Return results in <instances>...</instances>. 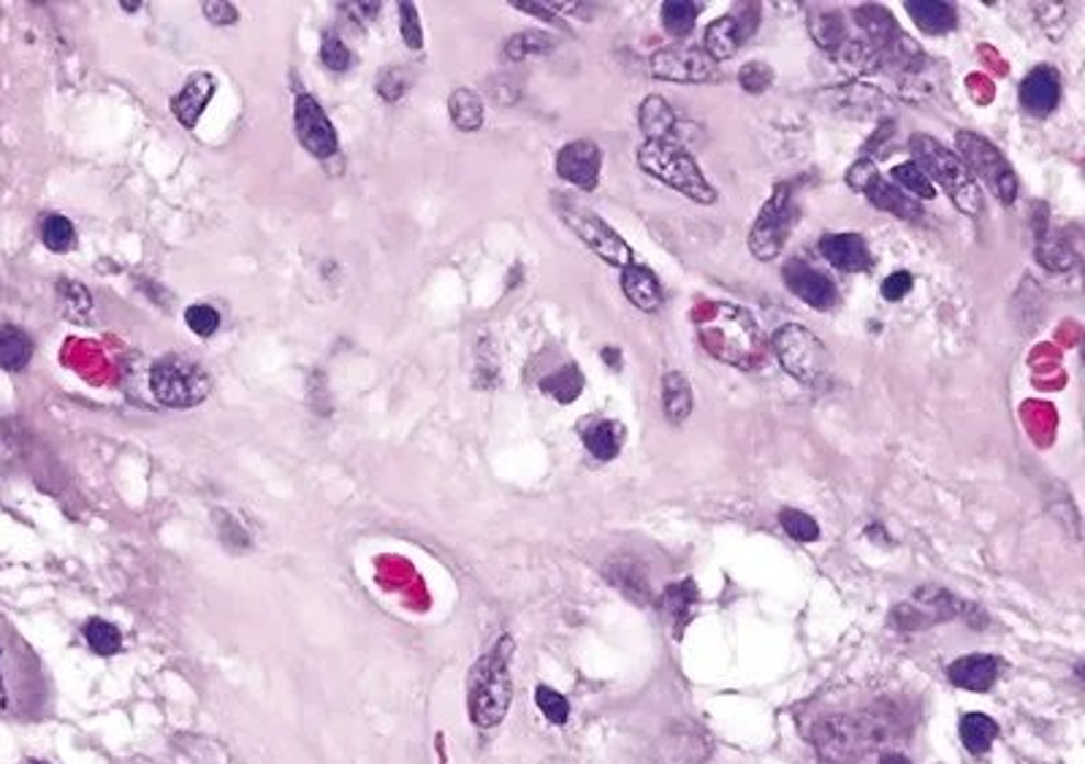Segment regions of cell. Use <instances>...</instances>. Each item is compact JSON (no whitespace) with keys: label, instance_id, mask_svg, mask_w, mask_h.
<instances>
[{"label":"cell","instance_id":"cell-21","mask_svg":"<svg viewBox=\"0 0 1085 764\" xmlns=\"http://www.w3.org/2000/svg\"><path fill=\"white\" fill-rule=\"evenodd\" d=\"M852 20H855L860 31L869 36V44L874 46V49H880L882 60H885V52L891 49V46L896 44L898 38H902V31H898L896 16H893L891 11H887L885 5H880V3L860 5V9L852 11Z\"/></svg>","mask_w":1085,"mask_h":764},{"label":"cell","instance_id":"cell-50","mask_svg":"<svg viewBox=\"0 0 1085 764\" xmlns=\"http://www.w3.org/2000/svg\"><path fill=\"white\" fill-rule=\"evenodd\" d=\"M911 285H915V280H911L909 271H896V274L885 277V282H882V299L902 301L911 291Z\"/></svg>","mask_w":1085,"mask_h":764},{"label":"cell","instance_id":"cell-32","mask_svg":"<svg viewBox=\"0 0 1085 764\" xmlns=\"http://www.w3.org/2000/svg\"><path fill=\"white\" fill-rule=\"evenodd\" d=\"M998 738V727L991 716L985 714H969L961 721V743L966 745L972 754H985Z\"/></svg>","mask_w":1085,"mask_h":764},{"label":"cell","instance_id":"cell-45","mask_svg":"<svg viewBox=\"0 0 1085 764\" xmlns=\"http://www.w3.org/2000/svg\"><path fill=\"white\" fill-rule=\"evenodd\" d=\"M738 85L743 87V92L749 96H763L765 90L773 85V71L769 63L752 60L738 71Z\"/></svg>","mask_w":1085,"mask_h":764},{"label":"cell","instance_id":"cell-53","mask_svg":"<svg viewBox=\"0 0 1085 764\" xmlns=\"http://www.w3.org/2000/svg\"><path fill=\"white\" fill-rule=\"evenodd\" d=\"M880 764H911V762H909V756L898 754V751H891V754L882 756Z\"/></svg>","mask_w":1085,"mask_h":764},{"label":"cell","instance_id":"cell-46","mask_svg":"<svg viewBox=\"0 0 1085 764\" xmlns=\"http://www.w3.org/2000/svg\"><path fill=\"white\" fill-rule=\"evenodd\" d=\"M60 296L63 306H66V315L79 321V317H88L92 310V301L88 288L79 285V282H60Z\"/></svg>","mask_w":1085,"mask_h":764},{"label":"cell","instance_id":"cell-44","mask_svg":"<svg viewBox=\"0 0 1085 764\" xmlns=\"http://www.w3.org/2000/svg\"><path fill=\"white\" fill-rule=\"evenodd\" d=\"M535 703H538L542 716H546V719L551 723H557V727L568 723L570 703L559 692H553V688H548V686H538V692H535Z\"/></svg>","mask_w":1085,"mask_h":764},{"label":"cell","instance_id":"cell-27","mask_svg":"<svg viewBox=\"0 0 1085 764\" xmlns=\"http://www.w3.org/2000/svg\"><path fill=\"white\" fill-rule=\"evenodd\" d=\"M33 358V339L16 326H0V369L22 372Z\"/></svg>","mask_w":1085,"mask_h":764},{"label":"cell","instance_id":"cell-17","mask_svg":"<svg viewBox=\"0 0 1085 764\" xmlns=\"http://www.w3.org/2000/svg\"><path fill=\"white\" fill-rule=\"evenodd\" d=\"M1061 101V77L1053 66L1031 68L1029 77L1020 82V106L1034 117L1053 112Z\"/></svg>","mask_w":1085,"mask_h":764},{"label":"cell","instance_id":"cell-29","mask_svg":"<svg viewBox=\"0 0 1085 764\" xmlns=\"http://www.w3.org/2000/svg\"><path fill=\"white\" fill-rule=\"evenodd\" d=\"M662 407L671 424H684L692 415V387L681 372H668L662 378Z\"/></svg>","mask_w":1085,"mask_h":764},{"label":"cell","instance_id":"cell-4","mask_svg":"<svg viewBox=\"0 0 1085 764\" xmlns=\"http://www.w3.org/2000/svg\"><path fill=\"white\" fill-rule=\"evenodd\" d=\"M638 166L651 177L660 179L668 188L679 190L695 204H717L719 193L708 184L703 177L701 166L695 164L690 153L681 144H662V142H646L638 149Z\"/></svg>","mask_w":1085,"mask_h":764},{"label":"cell","instance_id":"cell-5","mask_svg":"<svg viewBox=\"0 0 1085 764\" xmlns=\"http://www.w3.org/2000/svg\"><path fill=\"white\" fill-rule=\"evenodd\" d=\"M955 149L961 164L966 166L969 173L983 179L985 188L1002 201L1004 206H1013L1018 201V177L1009 160L1004 158L1002 149L991 144L988 138L972 131L955 133Z\"/></svg>","mask_w":1085,"mask_h":764},{"label":"cell","instance_id":"cell-42","mask_svg":"<svg viewBox=\"0 0 1085 764\" xmlns=\"http://www.w3.org/2000/svg\"><path fill=\"white\" fill-rule=\"evenodd\" d=\"M779 524H782V529L787 531V535L793 537L795 542H814V540H819L817 520H814L812 515L801 513V509H793V507L782 509V513H779Z\"/></svg>","mask_w":1085,"mask_h":764},{"label":"cell","instance_id":"cell-2","mask_svg":"<svg viewBox=\"0 0 1085 764\" xmlns=\"http://www.w3.org/2000/svg\"><path fill=\"white\" fill-rule=\"evenodd\" d=\"M701 345L730 367L754 369L763 363V339L752 315L741 306L714 304L701 326Z\"/></svg>","mask_w":1085,"mask_h":764},{"label":"cell","instance_id":"cell-49","mask_svg":"<svg viewBox=\"0 0 1085 764\" xmlns=\"http://www.w3.org/2000/svg\"><path fill=\"white\" fill-rule=\"evenodd\" d=\"M407 77L402 68H389V71L380 74L378 79V96L385 98V101H396L407 92Z\"/></svg>","mask_w":1085,"mask_h":764},{"label":"cell","instance_id":"cell-23","mask_svg":"<svg viewBox=\"0 0 1085 764\" xmlns=\"http://www.w3.org/2000/svg\"><path fill=\"white\" fill-rule=\"evenodd\" d=\"M622 291L630 299V304L638 306L640 312H657L662 306V285L657 274L646 266H625L622 269Z\"/></svg>","mask_w":1085,"mask_h":764},{"label":"cell","instance_id":"cell-37","mask_svg":"<svg viewBox=\"0 0 1085 764\" xmlns=\"http://www.w3.org/2000/svg\"><path fill=\"white\" fill-rule=\"evenodd\" d=\"M448 112H451L454 125L465 133L478 131L483 125V103L472 90H456L448 101Z\"/></svg>","mask_w":1085,"mask_h":764},{"label":"cell","instance_id":"cell-51","mask_svg":"<svg viewBox=\"0 0 1085 764\" xmlns=\"http://www.w3.org/2000/svg\"><path fill=\"white\" fill-rule=\"evenodd\" d=\"M204 16L206 20L212 22V25H217V27H226L231 25V22H236V9L231 3H223V0H210V3H204Z\"/></svg>","mask_w":1085,"mask_h":764},{"label":"cell","instance_id":"cell-36","mask_svg":"<svg viewBox=\"0 0 1085 764\" xmlns=\"http://www.w3.org/2000/svg\"><path fill=\"white\" fill-rule=\"evenodd\" d=\"M85 640H88L90 651L96 653V656L109 659V656H118V653L123 651V634H120V629L114 627V623L103 621V618H90V621L85 623Z\"/></svg>","mask_w":1085,"mask_h":764},{"label":"cell","instance_id":"cell-47","mask_svg":"<svg viewBox=\"0 0 1085 764\" xmlns=\"http://www.w3.org/2000/svg\"><path fill=\"white\" fill-rule=\"evenodd\" d=\"M400 31L405 44L413 52H418L424 46V33H421V20L418 11H415V3H400Z\"/></svg>","mask_w":1085,"mask_h":764},{"label":"cell","instance_id":"cell-35","mask_svg":"<svg viewBox=\"0 0 1085 764\" xmlns=\"http://www.w3.org/2000/svg\"><path fill=\"white\" fill-rule=\"evenodd\" d=\"M703 3H692V0H668L662 3V25L673 38L690 36L695 27L697 16H701Z\"/></svg>","mask_w":1085,"mask_h":764},{"label":"cell","instance_id":"cell-9","mask_svg":"<svg viewBox=\"0 0 1085 764\" xmlns=\"http://www.w3.org/2000/svg\"><path fill=\"white\" fill-rule=\"evenodd\" d=\"M798 220V204L793 199V184H776L771 199L758 212L752 231H749V250L758 260H773L782 252L790 231Z\"/></svg>","mask_w":1085,"mask_h":764},{"label":"cell","instance_id":"cell-34","mask_svg":"<svg viewBox=\"0 0 1085 764\" xmlns=\"http://www.w3.org/2000/svg\"><path fill=\"white\" fill-rule=\"evenodd\" d=\"M809 33L823 49L836 52L847 42L844 16H841L839 11H817V14H812L809 20Z\"/></svg>","mask_w":1085,"mask_h":764},{"label":"cell","instance_id":"cell-28","mask_svg":"<svg viewBox=\"0 0 1085 764\" xmlns=\"http://www.w3.org/2000/svg\"><path fill=\"white\" fill-rule=\"evenodd\" d=\"M695 602H697V586L692 581H681L676 586H668L665 592H662L660 607L662 613H665V618H671L673 621V632H681V629L690 623L692 610H695Z\"/></svg>","mask_w":1085,"mask_h":764},{"label":"cell","instance_id":"cell-6","mask_svg":"<svg viewBox=\"0 0 1085 764\" xmlns=\"http://www.w3.org/2000/svg\"><path fill=\"white\" fill-rule=\"evenodd\" d=\"M38 697V662L0 627V714L25 716Z\"/></svg>","mask_w":1085,"mask_h":764},{"label":"cell","instance_id":"cell-8","mask_svg":"<svg viewBox=\"0 0 1085 764\" xmlns=\"http://www.w3.org/2000/svg\"><path fill=\"white\" fill-rule=\"evenodd\" d=\"M149 387L166 407L188 409L210 396V374L182 356H164L149 369Z\"/></svg>","mask_w":1085,"mask_h":764},{"label":"cell","instance_id":"cell-7","mask_svg":"<svg viewBox=\"0 0 1085 764\" xmlns=\"http://www.w3.org/2000/svg\"><path fill=\"white\" fill-rule=\"evenodd\" d=\"M771 341L779 363L790 378L804 382V385H817V382L828 380V347L814 337L809 328L798 326V323H787V326H779L773 332Z\"/></svg>","mask_w":1085,"mask_h":764},{"label":"cell","instance_id":"cell-18","mask_svg":"<svg viewBox=\"0 0 1085 764\" xmlns=\"http://www.w3.org/2000/svg\"><path fill=\"white\" fill-rule=\"evenodd\" d=\"M819 252L828 260L834 269L860 274V271H871L874 258H871L869 245L860 234H828L819 239Z\"/></svg>","mask_w":1085,"mask_h":764},{"label":"cell","instance_id":"cell-30","mask_svg":"<svg viewBox=\"0 0 1085 764\" xmlns=\"http://www.w3.org/2000/svg\"><path fill=\"white\" fill-rule=\"evenodd\" d=\"M584 445L594 459H616L622 450V428L614 420H597V424H592L584 431Z\"/></svg>","mask_w":1085,"mask_h":764},{"label":"cell","instance_id":"cell-38","mask_svg":"<svg viewBox=\"0 0 1085 764\" xmlns=\"http://www.w3.org/2000/svg\"><path fill=\"white\" fill-rule=\"evenodd\" d=\"M836 57H839L841 66L850 68V71L855 74H874L882 68L880 49H874L869 42H850V38H847V42L836 49Z\"/></svg>","mask_w":1085,"mask_h":764},{"label":"cell","instance_id":"cell-14","mask_svg":"<svg viewBox=\"0 0 1085 764\" xmlns=\"http://www.w3.org/2000/svg\"><path fill=\"white\" fill-rule=\"evenodd\" d=\"M782 280L795 299H801L806 306H812L817 312L830 310L839 301L834 280L806 263V260H787L782 266Z\"/></svg>","mask_w":1085,"mask_h":764},{"label":"cell","instance_id":"cell-48","mask_svg":"<svg viewBox=\"0 0 1085 764\" xmlns=\"http://www.w3.org/2000/svg\"><path fill=\"white\" fill-rule=\"evenodd\" d=\"M321 60L328 71H348L350 66V49L339 38L326 36L321 46Z\"/></svg>","mask_w":1085,"mask_h":764},{"label":"cell","instance_id":"cell-19","mask_svg":"<svg viewBox=\"0 0 1085 764\" xmlns=\"http://www.w3.org/2000/svg\"><path fill=\"white\" fill-rule=\"evenodd\" d=\"M1042 217L1034 220L1037 231V260L1050 271H1066L1077 263V245L1066 234H1050L1048 206L1042 204Z\"/></svg>","mask_w":1085,"mask_h":764},{"label":"cell","instance_id":"cell-52","mask_svg":"<svg viewBox=\"0 0 1085 764\" xmlns=\"http://www.w3.org/2000/svg\"><path fill=\"white\" fill-rule=\"evenodd\" d=\"M603 361L611 363V367H614V369H619L622 367V352L616 350V347H605V350H603Z\"/></svg>","mask_w":1085,"mask_h":764},{"label":"cell","instance_id":"cell-26","mask_svg":"<svg viewBox=\"0 0 1085 764\" xmlns=\"http://www.w3.org/2000/svg\"><path fill=\"white\" fill-rule=\"evenodd\" d=\"M743 42L741 25H738L736 14H725L719 20H714L712 25L706 27V36H703V46H706V55L712 57L714 63L719 60H730L738 52V46Z\"/></svg>","mask_w":1085,"mask_h":764},{"label":"cell","instance_id":"cell-24","mask_svg":"<svg viewBox=\"0 0 1085 764\" xmlns=\"http://www.w3.org/2000/svg\"><path fill=\"white\" fill-rule=\"evenodd\" d=\"M212 96H215V79H212L210 74H199V77L190 79V82L177 92V98L171 101V112L177 114L180 125L193 127L201 120V114H204L206 103L212 101Z\"/></svg>","mask_w":1085,"mask_h":764},{"label":"cell","instance_id":"cell-39","mask_svg":"<svg viewBox=\"0 0 1085 764\" xmlns=\"http://www.w3.org/2000/svg\"><path fill=\"white\" fill-rule=\"evenodd\" d=\"M891 177L896 179V182H893V184H898V188H902L904 193H909L911 199H922V201L937 199V188H933V182L926 177V173L917 169V166L911 164V160H909V164L893 166Z\"/></svg>","mask_w":1085,"mask_h":764},{"label":"cell","instance_id":"cell-1","mask_svg":"<svg viewBox=\"0 0 1085 764\" xmlns=\"http://www.w3.org/2000/svg\"><path fill=\"white\" fill-rule=\"evenodd\" d=\"M513 640L502 637L497 645L476 662L467 675V710L476 727L492 729L505 719L513 697L511 681Z\"/></svg>","mask_w":1085,"mask_h":764},{"label":"cell","instance_id":"cell-43","mask_svg":"<svg viewBox=\"0 0 1085 764\" xmlns=\"http://www.w3.org/2000/svg\"><path fill=\"white\" fill-rule=\"evenodd\" d=\"M184 323H188L190 332H193L195 337L206 339V337H212L217 328H221V315H217L215 306L193 304V306H188V312H184Z\"/></svg>","mask_w":1085,"mask_h":764},{"label":"cell","instance_id":"cell-11","mask_svg":"<svg viewBox=\"0 0 1085 764\" xmlns=\"http://www.w3.org/2000/svg\"><path fill=\"white\" fill-rule=\"evenodd\" d=\"M847 184H850L852 190H858V193H863L865 199L882 212H891L902 220H917L922 214L920 201H915L909 193H904L898 184L887 182L885 177H880L874 160L869 158H860L850 166V171H847Z\"/></svg>","mask_w":1085,"mask_h":764},{"label":"cell","instance_id":"cell-25","mask_svg":"<svg viewBox=\"0 0 1085 764\" xmlns=\"http://www.w3.org/2000/svg\"><path fill=\"white\" fill-rule=\"evenodd\" d=\"M904 5L911 22L928 36H944V33L955 31L958 11L952 3H944V0H906Z\"/></svg>","mask_w":1085,"mask_h":764},{"label":"cell","instance_id":"cell-31","mask_svg":"<svg viewBox=\"0 0 1085 764\" xmlns=\"http://www.w3.org/2000/svg\"><path fill=\"white\" fill-rule=\"evenodd\" d=\"M540 391L548 393L551 398H557L559 404H573L575 398L581 396V391H584V374H581V369L575 367V363H570V367L542 378Z\"/></svg>","mask_w":1085,"mask_h":764},{"label":"cell","instance_id":"cell-3","mask_svg":"<svg viewBox=\"0 0 1085 764\" xmlns=\"http://www.w3.org/2000/svg\"><path fill=\"white\" fill-rule=\"evenodd\" d=\"M909 153L915 155L911 164L926 173L931 182L942 184V190L950 195V201L958 210L969 214V217H977L983 212V193H980L977 179L969 173L966 166L961 164V158L952 149L939 144L928 133H915L909 138Z\"/></svg>","mask_w":1085,"mask_h":764},{"label":"cell","instance_id":"cell-41","mask_svg":"<svg viewBox=\"0 0 1085 764\" xmlns=\"http://www.w3.org/2000/svg\"><path fill=\"white\" fill-rule=\"evenodd\" d=\"M42 239L52 252L71 250L74 239H77L71 220L63 217V214H49L42 223Z\"/></svg>","mask_w":1085,"mask_h":764},{"label":"cell","instance_id":"cell-13","mask_svg":"<svg viewBox=\"0 0 1085 764\" xmlns=\"http://www.w3.org/2000/svg\"><path fill=\"white\" fill-rule=\"evenodd\" d=\"M293 125H297V136L302 147L315 158L326 160L334 158L339 149L337 131H334L332 120L326 117L321 106L310 96H299L297 106H293Z\"/></svg>","mask_w":1085,"mask_h":764},{"label":"cell","instance_id":"cell-22","mask_svg":"<svg viewBox=\"0 0 1085 764\" xmlns=\"http://www.w3.org/2000/svg\"><path fill=\"white\" fill-rule=\"evenodd\" d=\"M948 678L966 692H988L998 678V662L988 653H969L950 664Z\"/></svg>","mask_w":1085,"mask_h":764},{"label":"cell","instance_id":"cell-12","mask_svg":"<svg viewBox=\"0 0 1085 764\" xmlns=\"http://www.w3.org/2000/svg\"><path fill=\"white\" fill-rule=\"evenodd\" d=\"M651 77L662 82H712L717 79V63L697 46H665L649 63Z\"/></svg>","mask_w":1085,"mask_h":764},{"label":"cell","instance_id":"cell-16","mask_svg":"<svg viewBox=\"0 0 1085 764\" xmlns=\"http://www.w3.org/2000/svg\"><path fill=\"white\" fill-rule=\"evenodd\" d=\"M600 166H603V153L589 138L564 144L557 153V173L564 182L575 184L581 190H594L600 179Z\"/></svg>","mask_w":1085,"mask_h":764},{"label":"cell","instance_id":"cell-20","mask_svg":"<svg viewBox=\"0 0 1085 764\" xmlns=\"http://www.w3.org/2000/svg\"><path fill=\"white\" fill-rule=\"evenodd\" d=\"M640 131L646 133V142L681 144L679 142V117L671 103L660 96H649L638 109Z\"/></svg>","mask_w":1085,"mask_h":764},{"label":"cell","instance_id":"cell-40","mask_svg":"<svg viewBox=\"0 0 1085 764\" xmlns=\"http://www.w3.org/2000/svg\"><path fill=\"white\" fill-rule=\"evenodd\" d=\"M551 49H553V38L548 36V33L527 31L507 38L505 57L507 60H524V57H533V55H548Z\"/></svg>","mask_w":1085,"mask_h":764},{"label":"cell","instance_id":"cell-15","mask_svg":"<svg viewBox=\"0 0 1085 764\" xmlns=\"http://www.w3.org/2000/svg\"><path fill=\"white\" fill-rule=\"evenodd\" d=\"M958 616V602L952 599L942 588H920L915 594V602L909 605H898L893 610V623L898 629H922L928 623L944 621V618Z\"/></svg>","mask_w":1085,"mask_h":764},{"label":"cell","instance_id":"cell-54","mask_svg":"<svg viewBox=\"0 0 1085 764\" xmlns=\"http://www.w3.org/2000/svg\"><path fill=\"white\" fill-rule=\"evenodd\" d=\"M120 5H125V9H128V11H136L142 3H138V0H123V3H120Z\"/></svg>","mask_w":1085,"mask_h":764},{"label":"cell","instance_id":"cell-33","mask_svg":"<svg viewBox=\"0 0 1085 764\" xmlns=\"http://www.w3.org/2000/svg\"><path fill=\"white\" fill-rule=\"evenodd\" d=\"M605 577H611V583H614L616 588H622V594L633 596L635 602H646L651 596L644 570L635 566L633 561H611V564L605 566Z\"/></svg>","mask_w":1085,"mask_h":764},{"label":"cell","instance_id":"cell-10","mask_svg":"<svg viewBox=\"0 0 1085 764\" xmlns=\"http://www.w3.org/2000/svg\"><path fill=\"white\" fill-rule=\"evenodd\" d=\"M568 204L562 206V220L568 223V228L579 236L581 241L592 250L597 258H603L605 263L611 266H630L633 263V250L614 228H611L605 220H600L592 210H584L579 204H570V199H564Z\"/></svg>","mask_w":1085,"mask_h":764}]
</instances>
